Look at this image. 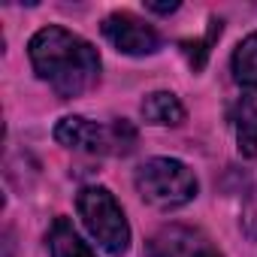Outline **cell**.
<instances>
[{
  "instance_id": "obj_11",
  "label": "cell",
  "mask_w": 257,
  "mask_h": 257,
  "mask_svg": "<svg viewBox=\"0 0 257 257\" xmlns=\"http://www.w3.org/2000/svg\"><path fill=\"white\" fill-rule=\"evenodd\" d=\"M221 28H224V22H221V19H212V22H209V31H206L203 40H182V43H179L182 52H185V58H188V64L194 67V73H200V70L206 67L209 52H212L215 40L221 37Z\"/></svg>"
},
{
  "instance_id": "obj_5",
  "label": "cell",
  "mask_w": 257,
  "mask_h": 257,
  "mask_svg": "<svg viewBox=\"0 0 257 257\" xmlns=\"http://www.w3.org/2000/svg\"><path fill=\"white\" fill-rule=\"evenodd\" d=\"M103 37L121 52V55H155L161 49V34L137 19L134 13H112L103 19Z\"/></svg>"
},
{
  "instance_id": "obj_8",
  "label": "cell",
  "mask_w": 257,
  "mask_h": 257,
  "mask_svg": "<svg viewBox=\"0 0 257 257\" xmlns=\"http://www.w3.org/2000/svg\"><path fill=\"white\" fill-rule=\"evenodd\" d=\"M46 245H49V257H97L88 248V242H82V236L76 233L70 218H55L52 221Z\"/></svg>"
},
{
  "instance_id": "obj_7",
  "label": "cell",
  "mask_w": 257,
  "mask_h": 257,
  "mask_svg": "<svg viewBox=\"0 0 257 257\" xmlns=\"http://www.w3.org/2000/svg\"><path fill=\"white\" fill-rule=\"evenodd\" d=\"M230 67H233L236 85L242 88V97H248L251 103H257V31L248 34L236 46Z\"/></svg>"
},
{
  "instance_id": "obj_13",
  "label": "cell",
  "mask_w": 257,
  "mask_h": 257,
  "mask_svg": "<svg viewBox=\"0 0 257 257\" xmlns=\"http://www.w3.org/2000/svg\"><path fill=\"white\" fill-rule=\"evenodd\" d=\"M146 10L149 13H158V16H170V13L179 10V4H146Z\"/></svg>"
},
{
  "instance_id": "obj_14",
  "label": "cell",
  "mask_w": 257,
  "mask_h": 257,
  "mask_svg": "<svg viewBox=\"0 0 257 257\" xmlns=\"http://www.w3.org/2000/svg\"><path fill=\"white\" fill-rule=\"evenodd\" d=\"M197 257H221V254H218V251H215V248H212V245H209V248H203V251H200V254H197Z\"/></svg>"
},
{
  "instance_id": "obj_3",
  "label": "cell",
  "mask_w": 257,
  "mask_h": 257,
  "mask_svg": "<svg viewBox=\"0 0 257 257\" xmlns=\"http://www.w3.org/2000/svg\"><path fill=\"white\" fill-rule=\"evenodd\" d=\"M76 209H79V218L85 221L88 233L97 239V245L112 254V257H121L131 248V224L124 218V209L118 206V200L112 197L109 188H100V185H88L79 191L76 197Z\"/></svg>"
},
{
  "instance_id": "obj_9",
  "label": "cell",
  "mask_w": 257,
  "mask_h": 257,
  "mask_svg": "<svg viewBox=\"0 0 257 257\" xmlns=\"http://www.w3.org/2000/svg\"><path fill=\"white\" fill-rule=\"evenodd\" d=\"M230 121H233V131H236L239 152L245 158H257V103L242 97L239 103L230 106Z\"/></svg>"
},
{
  "instance_id": "obj_2",
  "label": "cell",
  "mask_w": 257,
  "mask_h": 257,
  "mask_svg": "<svg viewBox=\"0 0 257 257\" xmlns=\"http://www.w3.org/2000/svg\"><path fill=\"white\" fill-rule=\"evenodd\" d=\"M137 191L140 197L161 209V212H173V209H182L188 206L200 185H197V176L188 164L176 161V158H152L146 161L140 170H137Z\"/></svg>"
},
{
  "instance_id": "obj_1",
  "label": "cell",
  "mask_w": 257,
  "mask_h": 257,
  "mask_svg": "<svg viewBox=\"0 0 257 257\" xmlns=\"http://www.w3.org/2000/svg\"><path fill=\"white\" fill-rule=\"evenodd\" d=\"M28 55L34 64V73L61 100H73V97L91 91L100 79L97 49L61 25H49V28L37 31L28 43Z\"/></svg>"
},
{
  "instance_id": "obj_10",
  "label": "cell",
  "mask_w": 257,
  "mask_h": 257,
  "mask_svg": "<svg viewBox=\"0 0 257 257\" xmlns=\"http://www.w3.org/2000/svg\"><path fill=\"white\" fill-rule=\"evenodd\" d=\"M140 112H143V118H146L149 124H158V127H179V124L185 121V106H182L179 97L170 94V91H155V94H149V97L143 100Z\"/></svg>"
},
{
  "instance_id": "obj_4",
  "label": "cell",
  "mask_w": 257,
  "mask_h": 257,
  "mask_svg": "<svg viewBox=\"0 0 257 257\" xmlns=\"http://www.w3.org/2000/svg\"><path fill=\"white\" fill-rule=\"evenodd\" d=\"M55 140L58 146L85 155H127L137 146V131L124 118L112 124H97L82 115H64L55 124Z\"/></svg>"
},
{
  "instance_id": "obj_6",
  "label": "cell",
  "mask_w": 257,
  "mask_h": 257,
  "mask_svg": "<svg viewBox=\"0 0 257 257\" xmlns=\"http://www.w3.org/2000/svg\"><path fill=\"white\" fill-rule=\"evenodd\" d=\"M203 248H209V239L200 230L185 224H170L149 239L146 254L149 257H197Z\"/></svg>"
},
{
  "instance_id": "obj_12",
  "label": "cell",
  "mask_w": 257,
  "mask_h": 257,
  "mask_svg": "<svg viewBox=\"0 0 257 257\" xmlns=\"http://www.w3.org/2000/svg\"><path fill=\"white\" fill-rule=\"evenodd\" d=\"M239 227L248 239L257 242V197H251L245 206H242V218H239Z\"/></svg>"
}]
</instances>
